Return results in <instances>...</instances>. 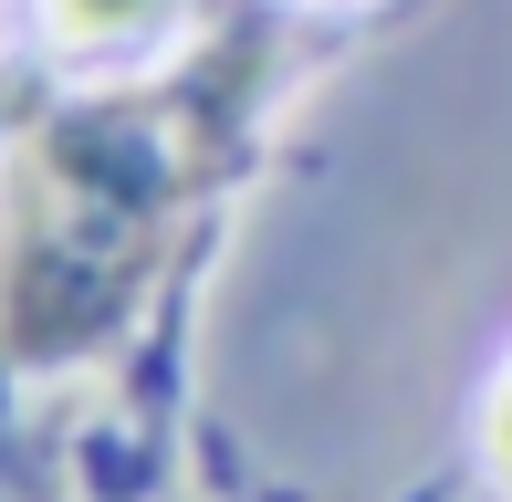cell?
<instances>
[{"mask_svg":"<svg viewBox=\"0 0 512 502\" xmlns=\"http://www.w3.org/2000/svg\"><path fill=\"white\" fill-rule=\"evenodd\" d=\"M178 11H189V0H42V32H53L63 53L105 63V53H136V42H157Z\"/></svg>","mask_w":512,"mask_h":502,"instance_id":"2","label":"cell"},{"mask_svg":"<svg viewBox=\"0 0 512 502\" xmlns=\"http://www.w3.org/2000/svg\"><path fill=\"white\" fill-rule=\"evenodd\" d=\"M481 450H492V471H502V492H512V367L492 387V419H481Z\"/></svg>","mask_w":512,"mask_h":502,"instance_id":"3","label":"cell"},{"mask_svg":"<svg viewBox=\"0 0 512 502\" xmlns=\"http://www.w3.org/2000/svg\"><path fill=\"white\" fill-rule=\"evenodd\" d=\"M293 11H366V0H293Z\"/></svg>","mask_w":512,"mask_h":502,"instance_id":"4","label":"cell"},{"mask_svg":"<svg viewBox=\"0 0 512 502\" xmlns=\"http://www.w3.org/2000/svg\"><path fill=\"white\" fill-rule=\"evenodd\" d=\"M262 95V42H209L168 84L63 95L0 147V356L84 367L168 262L178 220L220 189Z\"/></svg>","mask_w":512,"mask_h":502,"instance_id":"1","label":"cell"}]
</instances>
